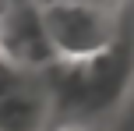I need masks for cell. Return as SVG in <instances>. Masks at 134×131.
Wrapping results in <instances>:
<instances>
[{"instance_id": "1", "label": "cell", "mask_w": 134, "mask_h": 131, "mask_svg": "<svg viewBox=\"0 0 134 131\" xmlns=\"http://www.w3.org/2000/svg\"><path fill=\"white\" fill-rule=\"evenodd\" d=\"M49 46L64 64H88L116 43V0H64L42 7Z\"/></svg>"}, {"instance_id": "2", "label": "cell", "mask_w": 134, "mask_h": 131, "mask_svg": "<svg viewBox=\"0 0 134 131\" xmlns=\"http://www.w3.org/2000/svg\"><path fill=\"white\" fill-rule=\"evenodd\" d=\"M49 71L0 60V131H42L53 110Z\"/></svg>"}, {"instance_id": "3", "label": "cell", "mask_w": 134, "mask_h": 131, "mask_svg": "<svg viewBox=\"0 0 134 131\" xmlns=\"http://www.w3.org/2000/svg\"><path fill=\"white\" fill-rule=\"evenodd\" d=\"M0 60L32 71H49L57 64V53L42 25V7L35 0H14L0 14Z\"/></svg>"}, {"instance_id": "4", "label": "cell", "mask_w": 134, "mask_h": 131, "mask_svg": "<svg viewBox=\"0 0 134 131\" xmlns=\"http://www.w3.org/2000/svg\"><path fill=\"white\" fill-rule=\"evenodd\" d=\"M39 7H46V4H64V0H35Z\"/></svg>"}, {"instance_id": "5", "label": "cell", "mask_w": 134, "mask_h": 131, "mask_svg": "<svg viewBox=\"0 0 134 131\" xmlns=\"http://www.w3.org/2000/svg\"><path fill=\"white\" fill-rule=\"evenodd\" d=\"M11 4H14V0H0V14H4V11H7Z\"/></svg>"}]
</instances>
